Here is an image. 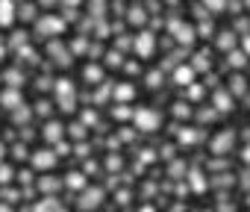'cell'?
I'll return each mask as SVG.
<instances>
[{"label":"cell","mask_w":250,"mask_h":212,"mask_svg":"<svg viewBox=\"0 0 250 212\" xmlns=\"http://www.w3.org/2000/svg\"><path fill=\"white\" fill-rule=\"evenodd\" d=\"M53 162H56V153H53V150H36V153H33V165H36L39 171L53 168Z\"/></svg>","instance_id":"6"},{"label":"cell","mask_w":250,"mask_h":212,"mask_svg":"<svg viewBox=\"0 0 250 212\" xmlns=\"http://www.w3.org/2000/svg\"><path fill=\"white\" fill-rule=\"evenodd\" d=\"M115 115H118V118H127V115H130V109H124V106H118V109H115Z\"/></svg>","instance_id":"33"},{"label":"cell","mask_w":250,"mask_h":212,"mask_svg":"<svg viewBox=\"0 0 250 212\" xmlns=\"http://www.w3.org/2000/svg\"><path fill=\"white\" fill-rule=\"evenodd\" d=\"M139 212H156V209H153V206H142Z\"/></svg>","instance_id":"37"},{"label":"cell","mask_w":250,"mask_h":212,"mask_svg":"<svg viewBox=\"0 0 250 212\" xmlns=\"http://www.w3.org/2000/svg\"><path fill=\"white\" fill-rule=\"evenodd\" d=\"M12 180V168L9 165H0V183H9Z\"/></svg>","instance_id":"25"},{"label":"cell","mask_w":250,"mask_h":212,"mask_svg":"<svg viewBox=\"0 0 250 212\" xmlns=\"http://www.w3.org/2000/svg\"><path fill=\"white\" fill-rule=\"evenodd\" d=\"M6 80H9V85H15V88H18V85L24 83V74H18V71H9V74H6Z\"/></svg>","instance_id":"23"},{"label":"cell","mask_w":250,"mask_h":212,"mask_svg":"<svg viewBox=\"0 0 250 212\" xmlns=\"http://www.w3.org/2000/svg\"><path fill=\"white\" fill-rule=\"evenodd\" d=\"M100 197H103L100 189H88V191L83 194V200H80V209H94V206H100Z\"/></svg>","instance_id":"8"},{"label":"cell","mask_w":250,"mask_h":212,"mask_svg":"<svg viewBox=\"0 0 250 212\" xmlns=\"http://www.w3.org/2000/svg\"><path fill=\"white\" fill-rule=\"evenodd\" d=\"M241 159H244V162H247V165H250V145H247V148H244V153H241Z\"/></svg>","instance_id":"35"},{"label":"cell","mask_w":250,"mask_h":212,"mask_svg":"<svg viewBox=\"0 0 250 212\" xmlns=\"http://www.w3.org/2000/svg\"><path fill=\"white\" fill-rule=\"evenodd\" d=\"M50 3H56V0H42V6H50Z\"/></svg>","instance_id":"38"},{"label":"cell","mask_w":250,"mask_h":212,"mask_svg":"<svg viewBox=\"0 0 250 212\" xmlns=\"http://www.w3.org/2000/svg\"><path fill=\"white\" fill-rule=\"evenodd\" d=\"M232 145H235V133H232V130H224V133H218V136L209 142L212 153H218V156L229 153V150H232Z\"/></svg>","instance_id":"3"},{"label":"cell","mask_w":250,"mask_h":212,"mask_svg":"<svg viewBox=\"0 0 250 212\" xmlns=\"http://www.w3.org/2000/svg\"><path fill=\"white\" fill-rule=\"evenodd\" d=\"M244 56H250V36H244Z\"/></svg>","instance_id":"34"},{"label":"cell","mask_w":250,"mask_h":212,"mask_svg":"<svg viewBox=\"0 0 250 212\" xmlns=\"http://www.w3.org/2000/svg\"><path fill=\"white\" fill-rule=\"evenodd\" d=\"M177 115H186V118H188V115H191V109H188L186 103H177Z\"/></svg>","instance_id":"30"},{"label":"cell","mask_w":250,"mask_h":212,"mask_svg":"<svg viewBox=\"0 0 250 212\" xmlns=\"http://www.w3.org/2000/svg\"><path fill=\"white\" fill-rule=\"evenodd\" d=\"M153 47H156V39H153V33H139V39H136V53L147 59V56L153 53Z\"/></svg>","instance_id":"5"},{"label":"cell","mask_w":250,"mask_h":212,"mask_svg":"<svg viewBox=\"0 0 250 212\" xmlns=\"http://www.w3.org/2000/svg\"><path fill=\"white\" fill-rule=\"evenodd\" d=\"M62 130H65L62 124H56V121H50V124L44 127V133H42V139L53 145V142H59V139H62Z\"/></svg>","instance_id":"9"},{"label":"cell","mask_w":250,"mask_h":212,"mask_svg":"<svg viewBox=\"0 0 250 212\" xmlns=\"http://www.w3.org/2000/svg\"><path fill=\"white\" fill-rule=\"evenodd\" d=\"M191 80H194V68H191V65L177 68V74H174V83H177V85H191Z\"/></svg>","instance_id":"11"},{"label":"cell","mask_w":250,"mask_h":212,"mask_svg":"<svg viewBox=\"0 0 250 212\" xmlns=\"http://www.w3.org/2000/svg\"><path fill=\"white\" fill-rule=\"evenodd\" d=\"M109 65H121V53H109Z\"/></svg>","instance_id":"31"},{"label":"cell","mask_w":250,"mask_h":212,"mask_svg":"<svg viewBox=\"0 0 250 212\" xmlns=\"http://www.w3.org/2000/svg\"><path fill=\"white\" fill-rule=\"evenodd\" d=\"M130 21H133V24H136V21L142 24V21H145V9H133V15H130Z\"/></svg>","instance_id":"27"},{"label":"cell","mask_w":250,"mask_h":212,"mask_svg":"<svg viewBox=\"0 0 250 212\" xmlns=\"http://www.w3.org/2000/svg\"><path fill=\"white\" fill-rule=\"evenodd\" d=\"M215 106H218V112H229V109H232V94L215 91Z\"/></svg>","instance_id":"12"},{"label":"cell","mask_w":250,"mask_h":212,"mask_svg":"<svg viewBox=\"0 0 250 212\" xmlns=\"http://www.w3.org/2000/svg\"><path fill=\"white\" fill-rule=\"evenodd\" d=\"M133 121H136V127H139V130L153 133V130H159L162 115H159L156 109H150V106H142V109H136V112H133Z\"/></svg>","instance_id":"2"},{"label":"cell","mask_w":250,"mask_h":212,"mask_svg":"<svg viewBox=\"0 0 250 212\" xmlns=\"http://www.w3.org/2000/svg\"><path fill=\"white\" fill-rule=\"evenodd\" d=\"M21 100H24V97H21V91H3V94H0V103H3L6 109H15V106H24Z\"/></svg>","instance_id":"10"},{"label":"cell","mask_w":250,"mask_h":212,"mask_svg":"<svg viewBox=\"0 0 250 212\" xmlns=\"http://www.w3.org/2000/svg\"><path fill=\"white\" fill-rule=\"evenodd\" d=\"M15 21V0H0V27H9Z\"/></svg>","instance_id":"7"},{"label":"cell","mask_w":250,"mask_h":212,"mask_svg":"<svg viewBox=\"0 0 250 212\" xmlns=\"http://www.w3.org/2000/svg\"><path fill=\"white\" fill-rule=\"evenodd\" d=\"M180 139L191 145V142H197V139H200V133H197V130H183V133H180Z\"/></svg>","instance_id":"24"},{"label":"cell","mask_w":250,"mask_h":212,"mask_svg":"<svg viewBox=\"0 0 250 212\" xmlns=\"http://www.w3.org/2000/svg\"><path fill=\"white\" fill-rule=\"evenodd\" d=\"M65 183H68L71 189H83V186H85V180H83V174H80V171H74V174H68V180H65Z\"/></svg>","instance_id":"20"},{"label":"cell","mask_w":250,"mask_h":212,"mask_svg":"<svg viewBox=\"0 0 250 212\" xmlns=\"http://www.w3.org/2000/svg\"><path fill=\"white\" fill-rule=\"evenodd\" d=\"M133 91H136V88H133L130 83H121V85H115V100H130Z\"/></svg>","instance_id":"14"},{"label":"cell","mask_w":250,"mask_h":212,"mask_svg":"<svg viewBox=\"0 0 250 212\" xmlns=\"http://www.w3.org/2000/svg\"><path fill=\"white\" fill-rule=\"evenodd\" d=\"M18 15H21V18H27V21H30V18H36V9H33V6H24V9H21V12H18Z\"/></svg>","instance_id":"26"},{"label":"cell","mask_w":250,"mask_h":212,"mask_svg":"<svg viewBox=\"0 0 250 212\" xmlns=\"http://www.w3.org/2000/svg\"><path fill=\"white\" fill-rule=\"evenodd\" d=\"M56 100H59V109L65 112L77 109V88L71 80H56Z\"/></svg>","instance_id":"1"},{"label":"cell","mask_w":250,"mask_h":212,"mask_svg":"<svg viewBox=\"0 0 250 212\" xmlns=\"http://www.w3.org/2000/svg\"><path fill=\"white\" fill-rule=\"evenodd\" d=\"M12 153H15L18 159H24V156H27V148H24V145H15V148H12Z\"/></svg>","instance_id":"29"},{"label":"cell","mask_w":250,"mask_h":212,"mask_svg":"<svg viewBox=\"0 0 250 212\" xmlns=\"http://www.w3.org/2000/svg\"><path fill=\"white\" fill-rule=\"evenodd\" d=\"M218 47H224V50L229 53V50L235 47V36H232V33H221V36H218Z\"/></svg>","instance_id":"17"},{"label":"cell","mask_w":250,"mask_h":212,"mask_svg":"<svg viewBox=\"0 0 250 212\" xmlns=\"http://www.w3.org/2000/svg\"><path fill=\"white\" fill-rule=\"evenodd\" d=\"M83 74H85V80H88L91 85H97V83H100V77H103V71H100L97 65H85V71H83Z\"/></svg>","instance_id":"16"},{"label":"cell","mask_w":250,"mask_h":212,"mask_svg":"<svg viewBox=\"0 0 250 212\" xmlns=\"http://www.w3.org/2000/svg\"><path fill=\"white\" fill-rule=\"evenodd\" d=\"M36 112H39V115H47V112H50V103H44V100L36 103Z\"/></svg>","instance_id":"28"},{"label":"cell","mask_w":250,"mask_h":212,"mask_svg":"<svg viewBox=\"0 0 250 212\" xmlns=\"http://www.w3.org/2000/svg\"><path fill=\"white\" fill-rule=\"evenodd\" d=\"M174 33H177V42H183V44H191V42H194V30H191V27L174 24Z\"/></svg>","instance_id":"13"},{"label":"cell","mask_w":250,"mask_h":212,"mask_svg":"<svg viewBox=\"0 0 250 212\" xmlns=\"http://www.w3.org/2000/svg\"><path fill=\"white\" fill-rule=\"evenodd\" d=\"M227 62H229V68H244L247 56H244V53H238V50H229V53H227Z\"/></svg>","instance_id":"15"},{"label":"cell","mask_w":250,"mask_h":212,"mask_svg":"<svg viewBox=\"0 0 250 212\" xmlns=\"http://www.w3.org/2000/svg\"><path fill=\"white\" fill-rule=\"evenodd\" d=\"M206 65H212V59H209V53H206V50H203V53H197V62H194V65H191V68H194V71H203V68H206Z\"/></svg>","instance_id":"21"},{"label":"cell","mask_w":250,"mask_h":212,"mask_svg":"<svg viewBox=\"0 0 250 212\" xmlns=\"http://www.w3.org/2000/svg\"><path fill=\"white\" fill-rule=\"evenodd\" d=\"M188 177H191V189H194V191H203V189H206V180H203L200 171H191Z\"/></svg>","instance_id":"18"},{"label":"cell","mask_w":250,"mask_h":212,"mask_svg":"<svg viewBox=\"0 0 250 212\" xmlns=\"http://www.w3.org/2000/svg\"><path fill=\"white\" fill-rule=\"evenodd\" d=\"M0 212H12V209H9V206H3V203H0Z\"/></svg>","instance_id":"39"},{"label":"cell","mask_w":250,"mask_h":212,"mask_svg":"<svg viewBox=\"0 0 250 212\" xmlns=\"http://www.w3.org/2000/svg\"><path fill=\"white\" fill-rule=\"evenodd\" d=\"M3 156H6V145H3V142H0V159H3Z\"/></svg>","instance_id":"36"},{"label":"cell","mask_w":250,"mask_h":212,"mask_svg":"<svg viewBox=\"0 0 250 212\" xmlns=\"http://www.w3.org/2000/svg\"><path fill=\"white\" fill-rule=\"evenodd\" d=\"M244 88H247V85H244L241 77H232V80H229V94H244Z\"/></svg>","instance_id":"19"},{"label":"cell","mask_w":250,"mask_h":212,"mask_svg":"<svg viewBox=\"0 0 250 212\" xmlns=\"http://www.w3.org/2000/svg\"><path fill=\"white\" fill-rule=\"evenodd\" d=\"M36 30L42 33V36H62V30H65V24L59 21V18H42L39 24H36Z\"/></svg>","instance_id":"4"},{"label":"cell","mask_w":250,"mask_h":212,"mask_svg":"<svg viewBox=\"0 0 250 212\" xmlns=\"http://www.w3.org/2000/svg\"><path fill=\"white\" fill-rule=\"evenodd\" d=\"M42 189H47V191H53V189H56V183H53V180H42Z\"/></svg>","instance_id":"32"},{"label":"cell","mask_w":250,"mask_h":212,"mask_svg":"<svg viewBox=\"0 0 250 212\" xmlns=\"http://www.w3.org/2000/svg\"><path fill=\"white\" fill-rule=\"evenodd\" d=\"M203 6H206L209 12H221V9L227 6V0H203Z\"/></svg>","instance_id":"22"}]
</instances>
